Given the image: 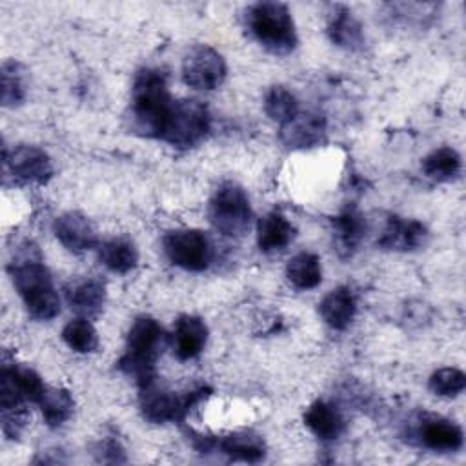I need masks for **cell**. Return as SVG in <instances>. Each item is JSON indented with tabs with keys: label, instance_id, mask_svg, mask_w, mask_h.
Instances as JSON below:
<instances>
[{
	"label": "cell",
	"instance_id": "1",
	"mask_svg": "<svg viewBox=\"0 0 466 466\" xmlns=\"http://www.w3.org/2000/svg\"><path fill=\"white\" fill-rule=\"evenodd\" d=\"M9 269L15 288L33 317L49 320L60 313V299L55 291L51 273L42 264L36 246L27 244L24 253L11 262Z\"/></svg>",
	"mask_w": 466,
	"mask_h": 466
},
{
	"label": "cell",
	"instance_id": "2",
	"mask_svg": "<svg viewBox=\"0 0 466 466\" xmlns=\"http://www.w3.org/2000/svg\"><path fill=\"white\" fill-rule=\"evenodd\" d=\"M173 100L169 98L166 76L158 69H142L133 84L131 120L133 127L147 137H162Z\"/></svg>",
	"mask_w": 466,
	"mask_h": 466
},
{
	"label": "cell",
	"instance_id": "3",
	"mask_svg": "<svg viewBox=\"0 0 466 466\" xmlns=\"http://www.w3.org/2000/svg\"><path fill=\"white\" fill-rule=\"evenodd\" d=\"M164 329L151 317H138L126 340V353L118 360V368L133 375L137 382L155 377V362L162 351Z\"/></svg>",
	"mask_w": 466,
	"mask_h": 466
},
{
	"label": "cell",
	"instance_id": "4",
	"mask_svg": "<svg viewBox=\"0 0 466 466\" xmlns=\"http://www.w3.org/2000/svg\"><path fill=\"white\" fill-rule=\"evenodd\" d=\"M253 36L271 53L288 55L297 44L289 9L280 2H258L248 13Z\"/></svg>",
	"mask_w": 466,
	"mask_h": 466
},
{
	"label": "cell",
	"instance_id": "5",
	"mask_svg": "<svg viewBox=\"0 0 466 466\" xmlns=\"http://www.w3.org/2000/svg\"><path fill=\"white\" fill-rule=\"evenodd\" d=\"M209 222L226 237H240L251 220V208L246 191L235 182L220 184L208 208Z\"/></svg>",
	"mask_w": 466,
	"mask_h": 466
},
{
	"label": "cell",
	"instance_id": "6",
	"mask_svg": "<svg viewBox=\"0 0 466 466\" xmlns=\"http://www.w3.org/2000/svg\"><path fill=\"white\" fill-rule=\"evenodd\" d=\"M138 386H140L142 415L155 424L182 419L197 402L202 400V397L208 395L204 388H198L195 391H189L184 397H178L175 395V391L160 384L157 377H151L140 382Z\"/></svg>",
	"mask_w": 466,
	"mask_h": 466
},
{
	"label": "cell",
	"instance_id": "7",
	"mask_svg": "<svg viewBox=\"0 0 466 466\" xmlns=\"http://www.w3.org/2000/svg\"><path fill=\"white\" fill-rule=\"evenodd\" d=\"M209 129V113L198 100L173 102L162 140L177 147L195 146Z\"/></svg>",
	"mask_w": 466,
	"mask_h": 466
},
{
	"label": "cell",
	"instance_id": "8",
	"mask_svg": "<svg viewBox=\"0 0 466 466\" xmlns=\"http://www.w3.org/2000/svg\"><path fill=\"white\" fill-rule=\"evenodd\" d=\"M164 251L173 264L187 271H202L211 257L209 242L198 229L169 231L164 237Z\"/></svg>",
	"mask_w": 466,
	"mask_h": 466
},
{
	"label": "cell",
	"instance_id": "9",
	"mask_svg": "<svg viewBox=\"0 0 466 466\" xmlns=\"http://www.w3.org/2000/svg\"><path fill=\"white\" fill-rule=\"evenodd\" d=\"M182 78L189 87L211 91L226 78L224 58L208 46H195L182 60Z\"/></svg>",
	"mask_w": 466,
	"mask_h": 466
},
{
	"label": "cell",
	"instance_id": "10",
	"mask_svg": "<svg viewBox=\"0 0 466 466\" xmlns=\"http://www.w3.org/2000/svg\"><path fill=\"white\" fill-rule=\"evenodd\" d=\"M4 164L18 182L46 184L53 175L49 157L35 146H16L4 151Z\"/></svg>",
	"mask_w": 466,
	"mask_h": 466
},
{
	"label": "cell",
	"instance_id": "11",
	"mask_svg": "<svg viewBox=\"0 0 466 466\" xmlns=\"http://www.w3.org/2000/svg\"><path fill=\"white\" fill-rule=\"evenodd\" d=\"M326 120L319 113H297L280 126V140L293 149L313 147L324 140Z\"/></svg>",
	"mask_w": 466,
	"mask_h": 466
},
{
	"label": "cell",
	"instance_id": "12",
	"mask_svg": "<svg viewBox=\"0 0 466 466\" xmlns=\"http://www.w3.org/2000/svg\"><path fill=\"white\" fill-rule=\"evenodd\" d=\"M428 237L426 228L417 220H404L400 217H390L380 237L379 246L395 251H411L424 246Z\"/></svg>",
	"mask_w": 466,
	"mask_h": 466
},
{
	"label": "cell",
	"instance_id": "13",
	"mask_svg": "<svg viewBox=\"0 0 466 466\" xmlns=\"http://www.w3.org/2000/svg\"><path fill=\"white\" fill-rule=\"evenodd\" d=\"M55 235L69 251L80 253L95 246L96 235L91 222L75 211L64 213L55 220Z\"/></svg>",
	"mask_w": 466,
	"mask_h": 466
},
{
	"label": "cell",
	"instance_id": "14",
	"mask_svg": "<svg viewBox=\"0 0 466 466\" xmlns=\"http://www.w3.org/2000/svg\"><path fill=\"white\" fill-rule=\"evenodd\" d=\"M333 246L339 257L350 258L364 238L366 222L355 208H346L333 218Z\"/></svg>",
	"mask_w": 466,
	"mask_h": 466
},
{
	"label": "cell",
	"instance_id": "15",
	"mask_svg": "<svg viewBox=\"0 0 466 466\" xmlns=\"http://www.w3.org/2000/svg\"><path fill=\"white\" fill-rule=\"evenodd\" d=\"M208 340V328L195 315H180L173 329V351L180 360L197 357Z\"/></svg>",
	"mask_w": 466,
	"mask_h": 466
},
{
	"label": "cell",
	"instance_id": "16",
	"mask_svg": "<svg viewBox=\"0 0 466 466\" xmlns=\"http://www.w3.org/2000/svg\"><path fill=\"white\" fill-rule=\"evenodd\" d=\"M319 311L328 326H331L333 329H346L351 324L357 311V304L351 289L346 286H340L329 291L319 304Z\"/></svg>",
	"mask_w": 466,
	"mask_h": 466
},
{
	"label": "cell",
	"instance_id": "17",
	"mask_svg": "<svg viewBox=\"0 0 466 466\" xmlns=\"http://www.w3.org/2000/svg\"><path fill=\"white\" fill-rule=\"evenodd\" d=\"M328 35L333 44L344 49H360L364 44L362 27L346 5H333L328 20Z\"/></svg>",
	"mask_w": 466,
	"mask_h": 466
},
{
	"label": "cell",
	"instance_id": "18",
	"mask_svg": "<svg viewBox=\"0 0 466 466\" xmlns=\"http://www.w3.org/2000/svg\"><path fill=\"white\" fill-rule=\"evenodd\" d=\"M106 300V286L102 280L95 277H86L80 280H75L67 288V302L71 309H75L80 315L91 317L96 315Z\"/></svg>",
	"mask_w": 466,
	"mask_h": 466
},
{
	"label": "cell",
	"instance_id": "19",
	"mask_svg": "<svg viewBox=\"0 0 466 466\" xmlns=\"http://www.w3.org/2000/svg\"><path fill=\"white\" fill-rule=\"evenodd\" d=\"M420 441L435 451H455L462 446V430L451 420L431 417L420 424Z\"/></svg>",
	"mask_w": 466,
	"mask_h": 466
},
{
	"label": "cell",
	"instance_id": "20",
	"mask_svg": "<svg viewBox=\"0 0 466 466\" xmlns=\"http://www.w3.org/2000/svg\"><path fill=\"white\" fill-rule=\"evenodd\" d=\"M295 237L291 222L277 211L264 215L257 226V242L262 251H277L286 248Z\"/></svg>",
	"mask_w": 466,
	"mask_h": 466
},
{
	"label": "cell",
	"instance_id": "21",
	"mask_svg": "<svg viewBox=\"0 0 466 466\" xmlns=\"http://www.w3.org/2000/svg\"><path fill=\"white\" fill-rule=\"evenodd\" d=\"M218 450L233 461L258 462L266 455L264 441L253 431H235L217 442Z\"/></svg>",
	"mask_w": 466,
	"mask_h": 466
},
{
	"label": "cell",
	"instance_id": "22",
	"mask_svg": "<svg viewBox=\"0 0 466 466\" xmlns=\"http://www.w3.org/2000/svg\"><path fill=\"white\" fill-rule=\"evenodd\" d=\"M304 422L319 439L324 441L337 439L344 430V419L340 411L324 400H317L308 408Z\"/></svg>",
	"mask_w": 466,
	"mask_h": 466
},
{
	"label": "cell",
	"instance_id": "23",
	"mask_svg": "<svg viewBox=\"0 0 466 466\" xmlns=\"http://www.w3.org/2000/svg\"><path fill=\"white\" fill-rule=\"evenodd\" d=\"M100 262L115 273H127L138 262L137 248L127 238H109L98 246Z\"/></svg>",
	"mask_w": 466,
	"mask_h": 466
},
{
	"label": "cell",
	"instance_id": "24",
	"mask_svg": "<svg viewBox=\"0 0 466 466\" xmlns=\"http://www.w3.org/2000/svg\"><path fill=\"white\" fill-rule=\"evenodd\" d=\"M288 280L299 289H311L322 280L320 260L313 253H299L286 266Z\"/></svg>",
	"mask_w": 466,
	"mask_h": 466
},
{
	"label": "cell",
	"instance_id": "25",
	"mask_svg": "<svg viewBox=\"0 0 466 466\" xmlns=\"http://www.w3.org/2000/svg\"><path fill=\"white\" fill-rule=\"evenodd\" d=\"M38 406L42 410V415H44V420L47 422V426L56 428V426H62L71 417L75 402L67 390L46 386V390L38 400Z\"/></svg>",
	"mask_w": 466,
	"mask_h": 466
},
{
	"label": "cell",
	"instance_id": "26",
	"mask_svg": "<svg viewBox=\"0 0 466 466\" xmlns=\"http://www.w3.org/2000/svg\"><path fill=\"white\" fill-rule=\"evenodd\" d=\"M2 104L15 107L25 100L27 95V71L16 60L2 64Z\"/></svg>",
	"mask_w": 466,
	"mask_h": 466
},
{
	"label": "cell",
	"instance_id": "27",
	"mask_svg": "<svg viewBox=\"0 0 466 466\" xmlns=\"http://www.w3.org/2000/svg\"><path fill=\"white\" fill-rule=\"evenodd\" d=\"M422 169L424 173L439 182L451 180L459 175L461 171V157L455 149L444 146L435 151H431L424 160H422Z\"/></svg>",
	"mask_w": 466,
	"mask_h": 466
},
{
	"label": "cell",
	"instance_id": "28",
	"mask_svg": "<svg viewBox=\"0 0 466 466\" xmlns=\"http://www.w3.org/2000/svg\"><path fill=\"white\" fill-rule=\"evenodd\" d=\"M264 109L271 120L282 126L299 113V102L295 95L286 87L273 86L264 98Z\"/></svg>",
	"mask_w": 466,
	"mask_h": 466
},
{
	"label": "cell",
	"instance_id": "29",
	"mask_svg": "<svg viewBox=\"0 0 466 466\" xmlns=\"http://www.w3.org/2000/svg\"><path fill=\"white\" fill-rule=\"evenodd\" d=\"M62 339L71 350L78 353H91L98 348L96 329L87 319H82V317L66 324L62 331Z\"/></svg>",
	"mask_w": 466,
	"mask_h": 466
},
{
	"label": "cell",
	"instance_id": "30",
	"mask_svg": "<svg viewBox=\"0 0 466 466\" xmlns=\"http://www.w3.org/2000/svg\"><path fill=\"white\" fill-rule=\"evenodd\" d=\"M430 390L441 397H455L466 388V375L457 368H441L430 377Z\"/></svg>",
	"mask_w": 466,
	"mask_h": 466
},
{
	"label": "cell",
	"instance_id": "31",
	"mask_svg": "<svg viewBox=\"0 0 466 466\" xmlns=\"http://www.w3.org/2000/svg\"><path fill=\"white\" fill-rule=\"evenodd\" d=\"M27 422H29V411L24 408V404L2 410V430L5 437L16 439L25 430Z\"/></svg>",
	"mask_w": 466,
	"mask_h": 466
},
{
	"label": "cell",
	"instance_id": "32",
	"mask_svg": "<svg viewBox=\"0 0 466 466\" xmlns=\"http://www.w3.org/2000/svg\"><path fill=\"white\" fill-rule=\"evenodd\" d=\"M100 453H102V459L104 461H109V462H120V461H124V457H120L122 455V448H120V444L116 442V441H113V439H109V441H106L104 444H100Z\"/></svg>",
	"mask_w": 466,
	"mask_h": 466
}]
</instances>
